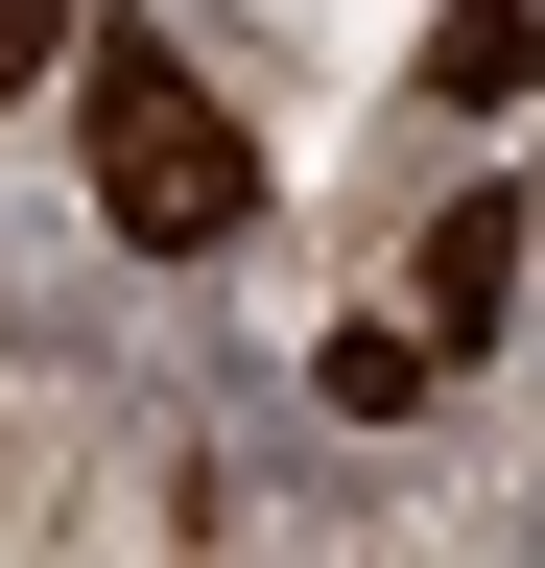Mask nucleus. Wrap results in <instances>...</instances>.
I'll use <instances>...</instances> for the list:
<instances>
[{
	"label": "nucleus",
	"instance_id": "obj_1",
	"mask_svg": "<svg viewBox=\"0 0 545 568\" xmlns=\"http://www.w3.org/2000/svg\"><path fill=\"white\" fill-rule=\"evenodd\" d=\"M72 95H95V213H119L143 261H214V237H261V142L190 95L143 24H72Z\"/></svg>",
	"mask_w": 545,
	"mask_h": 568
},
{
	"label": "nucleus",
	"instance_id": "obj_2",
	"mask_svg": "<svg viewBox=\"0 0 545 568\" xmlns=\"http://www.w3.org/2000/svg\"><path fill=\"white\" fill-rule=\"evenodd\" d=\"M498 308H522V190H451V213H427V284H403V332L474 355Z\"/></svg>",
	"mask_w": 545,
	"mask_h": 568
},
{
	"label": "nucleus",
	"instance_id": "obj_3",
	"mask_svg": "<svg viewBox=\"0 0 545 568\" xmlns=\"http://www.w3.org/2000/svg\"><path fill=\"white\" fill-rule=\"evenodd\" d=\"M427 95L522 119V95H545V0H451V24H427Z\"/></svg>",
	"mask_w": 545,
	"mask_h": 568
},
{
	"label": "nucleus",
	"instance_id": "obj_4",
	"mask_svg": "<svg viewBox=\"0 0 545 568\" xmlns=\"http://www.w3.org/2000/svg\"><path fill=\"white\" fill-rule=\"evenodd\" d=\"M427 379H451V355H427V332H380V308H356V332H332V403H356V426H403V403H427Z\"/></svg>",
	"mask_w": 545,
	"mask_h": 568
},
{
	"label": "nucleus",
	"instance_id": "obj_5",
	"mask_svg": "<svg viewBox=\"0 0 545 568\" xmlns=\"http://www.w3.org/2000/svg\"><path fill=\"white\" fill-rule=\"evenodd\" d=\"M72 24H95V0H0V95H48V71H72Z\"/></svg>",
	"mask_w": 545,
	"mask_h": 568
}]
</instances>
